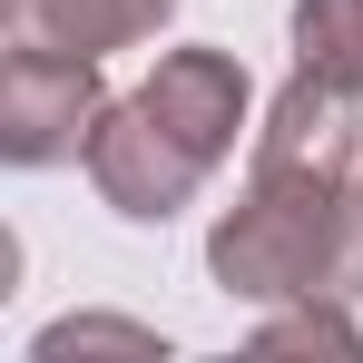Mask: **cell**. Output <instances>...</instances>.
<instances>
[{
	"label": "cell",
	"instance_id": "obj_5",
	"mask_svg": "<svg viewBox=\"0 0 363 363\" xmlns=\"http://www.w3.org/2000/svg\"><path fill=\"white\" fill-rule=\"evenodd\" d=\"M177 0H0L10 50H60V60H108L128 40L167 30Z\"/></svg>",
	"mask_w": 363,
	"mask_h": 363
},
{
	"label": "cell",
	"instance_id": "obj_3",
	"mask_svg": "<svg viewBox=\"0 0 363 363\" xmlns=\"http://www.w3.org/2000/svg\"><path fill=\"white\" fill-rule=\"evenodd\" d=\"M99 118H108L99 60H60V50H10V60H0V157H10V167L89 157Z\"/></svg>",
	"mask_w": 363,
	"mask_h": 363
},
{
	"label": "cell",
	"instance_id": "obj_7",
	"mask_svg": "<svg viewBox=\"0 0 363 363\" xmlns=\"http://www.w3.org/2000/svg\"><path fill=\"white\" fill-rule=\"evenodd\" d=\"M79 344H138V354H167L147 324H99V314H89V324H50V334H40V354H79Z\"/></svg>",
	"mask_w": 363,
	"mask_h": 363
},
{
	"label": "cell",
	"instance_id": "obj_4",
	"mask_svg": "<svg viewBox=\"0 0 363 363\" xmlns=\"http://www.w3.org/2000/svg\"><path fill=\"white\" fill-rule=\"evenodd\" d=\"M255 167H324V177H354L363 167V99L295 69V89L265 108L255 128Z\"/></svg>",
	"mask_w": 363,
	"mask_h": 363
},
{
	"label": "cell",
	"instance_id": "obj_2",
	"mask_svg": "<svg viewBox=\"0 0 363 363\" xmlns=\"http://www.w3.org/2000/svg\"><path fill=\"white\" fill-rule=\"evenodd\" d=\"M363 196L354 177H324V167H255L245 196L216 216L206 236V275L245 304H275V295H344L354 285V255H363Z\"/></svg>",
	"mask_w": 363,
	"mask_h": 363
},
{
	"label": "cell",
	"instance_id": "obj_8",
	"mask_svg": "<svg viewBox=\"0 0 363 363\" xmlns=\"http://www.w3.org/2000/svg\"><path fill=\"white\" fill-rule=\"evenodd\" d=\"M255 344H334V354H363V334L344 314H285V324H265Z\"/></svg>",
	"mask_w": 363,
	"mask_h": 363
},
{
	"label": "cell",
	"instance_id": "obj_1",
	"mask_svg": "<svg viewBox=\"0 0 363 363\" xmlns=\"http://www.w3.org/2000/svg\"><path fill=\"white\" fill-rule=\"evenodd\" d=\"M255 108L236 50H167L147 89L108 99L89 138V186L118 206L128 226H167L196 186L236 157V128Z\"/></svg>",
	"mask_w": 363,
	"mask_h": 363
},
{
	"label": "cell",
	"instance_id": "obj_9",
	"mask_svg": "<svg viewBox=\"0 0 363 363\" xmlns=\"http://www.w3.org/2000/svg\"><path fill=\"white\" fill-rule=\"evenodd\" d=\"M354 196H363V167H354Z\"/></svg>",
	"mask_w": 363,
	"mask_h": 363
},
{
	"label": "cell",
	"instance_id": "obj_6",
	"mask_svg": "<svg viewBox=\"0 0 363 363\" xmlns=\"http://www.w3.org/2000/svg\"><path fill=\"white\" fill-rule=\"evenodd\" d=\"M295 69L363 99V0H295Z\"/></svg>",
	"mask_w": 363,
	"mask_h": 363
}]
</instances>
